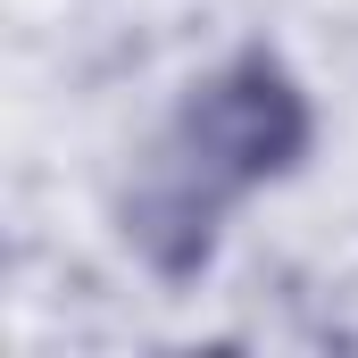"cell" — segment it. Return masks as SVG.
<instances>
[{
	"instance_id": "7a4b0ae2",
	"label": "cell",
	"mask_w": 358,
	"mask_h": 358,
	"mask_svg": "<svg viewBox=\"0 0 358 358\" xmlns=\"http://www.w3.org/2000/svg\"><path fill=\"white\" fill-rule=\"evenodd\" d=\"M217 208H225V183L176 142L167 159H150L142 176L125 183V200H117V234H125V250H134L150 275L192 283V275L217 259Z\"/></svg>"
},
{
	"instance_id": "6da1fadb",
	"label": "cell",
	"mask_w": 358,
	"mask_h": 358,
	"mask_svg": "<svg viewBox=\"0 0 358 358\" xmlns=\"http://www.w3.org/2000/svg\"><path fill=\"white\" fill-rule=\"evenodd\" d=\"M176 142L225 192H250V183H283L308 159L317 108H308L300 76L275 50H242V59H225L217 76L192 84V100H183V117H176Z\"/></svg>"
}]
</instances>
